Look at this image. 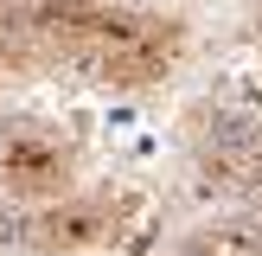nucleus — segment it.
<instances>
[{
    "instance_id": "obj_1",
    "label": "nucleus",
    "mask_w": 262,
    "mask_h": 256,
    "mask_svg": "<svg viewBox=\"0 0 262 256\" xmlns=\"http://www.w3.org/2000/svg\"><path fill=\"white\" fill-rule=\"evenodd\" d=\"M64 173H71V154L51 135H38V128H13V135L0 141V186L19 192V199L64 192Z\"/></svg>"
}]
</instances>
